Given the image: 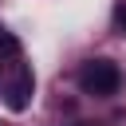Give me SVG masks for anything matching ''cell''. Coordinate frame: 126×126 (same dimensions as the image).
Returning <instances> with one entry per match:
<instances>
[{
	"mask_svg": "<svg viewBox=\"0 0 126 126\" xmlns=\"http://www.w3.org/2000/svg\"><path fill=\"white\" fill-rule=\"evenodd\" d=\"M0 59H20V39L0 24Z\"/></svg>",
	"mask_w": 126,
	"mask_h": 126,
	"instance_id": "cell-3",
	"label": "cell"
},
{
	"mask_svg": "<svg viewBox=\"0 0 126 126\" xmlns=\"http://www.w3.org/2000/svg\"><path fill=\"white\" fill-rule=\"evenodd\" d=\"M32 91H35V75H32V67H16L12 71V79H8V87H4V102H8V110H28V102H32Z\"/></svg>",
	"mask_w": 126,
	"mask_h": 126,
	"instance_id": "cell-2",
	"label": "cell"
},
{
	"mask_svg": "<svg viewBox=\"0 0 126 126\" xmlns=\"http://www.w3.org/2000/svg\"><path fill=\"white\" fill-rule=\"evenodd\" d=\"M118 87H122V71L114 59H87L79 67V91L83 94L110 98V94H118Z\"/></svg>",
	"mask_w": 126,
	"mask_h": 126,
	"instance_id": "cell-1",
	"label": "cell"
},
{
	"mask_svg": "<svg viewBox=\"0 0 126 126\" xmlns=\"http://www.w3.org/2000/svg\"><path fill=\"white\" fill-rule=\"evenodd\" d=\"M114 20H118V28H122V35H126V4L118 8V16H114Z\"/></svg>",
	"mask_w": 126,
	"mask_h": 126,
	"instance_id": "cell-4",
	"label": "cell"
}]
</instances>
